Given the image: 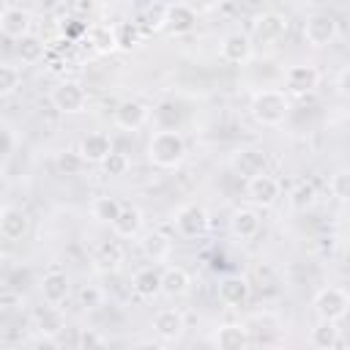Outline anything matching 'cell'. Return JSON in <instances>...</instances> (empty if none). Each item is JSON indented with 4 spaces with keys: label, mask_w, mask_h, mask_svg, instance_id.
I'll list each match as a JSON object with an SVG mask.
<instances>
[{
    "label": "cell",
    "mask_w": 350,
    "mask_h": 350,
    "mask_svg": "<svg viewBox=\"0 0 350 350\" xmlns=\"http://www.w3.org/2000/svg\"><path fill=\"white\" fill-rule=\"evenodd\" d=\"M82 167H85V159H82L79 150H63V153H57V170L63 175H77V172H82Z\"/></svg>",
    "instance_id": "obj_35"
},
{
    "label": "cell",
    "mask_w": 350,
    "mask_h": 350,
    "mask_svg": "<svg viewBox=\"0 0 350 350\" xmlns=\"http://www.w3.org/2000/svg\"><path fill=\"white\" fill-rule=\"evenodd\" d=\"M77 350H107V339L93 331V328H85L79 334V342H77Z\"/></svg>",
    "instance_id": "obj_40"
},
{
    "label": "cell",
    "mask_w": 350,
    "mask_h": 350,
    "mask_svg": "<svg viewBox=\"0 0 350 350\" xmlns=\"http://www.w3.org/2000/svg\"><path fill=\"white\" fill-rule=\"evenodd\" d=\"M123 257H126V252L118 241H101L93 252V268L98 273H115V271H120Z\"/></svg>",
    "instance_id": "obj_15"
},
{
    "label": "cell",
    "mask_w": 350,
    "mask_h": 350,
    "mask_svg": "<svg viewBox=\"0 0 350 350\" xmlns=\"http://www.w3.org/2000/svg\"><path fill=\"white\" fill-rule=\"evenodd\" d=\"M148 159L156 164V167H164V170H172L178 167L183 159H186V139L172 129H161L150 137L148 142Z\"/></svg>",
    "instance_id": "obj_2"
},
{
    "label": "cell",
    "mask_w": 350,
    "mask_h": 350,
    "mask_svg": "<svg viewBox=\"0 0 350 350\" xmlns=\"http://www.w3.org/2000/svg\"><path fill=\"white\" fill-rule=\"evenodd\" d=\"M284 85H287L290 93L306 96V93H312V90L320 85V71H317L314 66H309V63L290 66V68L284 71Z\"/></svg>",
    "instance_id": "obj_10"
},
{
    "label": "cell",
    "mask_w": 350,
    "mask_h": 350,
    "mask_svg": "<svg viewBox=\"0 0 350 350\" xmlns=\"http://www.w3.org/2000/svg\"><path fill=\"white\" fill-rule=\"evenodd\" d=\"M246 197L257 208H273L276 200L282 197V183L273 175H268V172L254 175V178L246 180Z\"/></svg>",
    "instance_id": "obj_7"
},
{
    "label": "cell",
    "mask_w": 350,
    "mask_h": 350,
    "mask_svg": "<svg viewBox=\"0 0 350 350\" xmlns=\"http://www.w3.org/2000/svg\"><path fill=\"white\" fill-rule=\"evenodd\" d=\"M336 36H339V22L331 14L317 11V14L306 16V22H304V38H306L309 46H314V49L331 46L336 41Z\"/></svg>",
    "instance_id": "obj_3"
},
{
    "label": "cell",
    "mask_w": 350,
    "mask_h": 350,
    "mask_svg": "<svg viewBox=\"0 0 350 350\" xmlns=\"http://www.w3.org/2000/svg\"><path fill=\"white\" fill-rule=\"evenodd\" d=\"M252 38L249 33H241V30H232L221 38L219 44V52H221V60L232 63V66H243L249 57H252Z\"/></svg>",
    "instance_id": "obj_9"
},
{
    "label": "cell",
    "mask_w": 350,
    "mask_h": 350,
    "mask_svg": "<svg viewBox=\"0 0 350 350\" xmlns=\"http://www.w3.org/2000/svg\"><path fill=\"white\" fill-rule=\"evenodd\" d=\"M30 350H60L57 347V342L55 339H49V336H38L36 342H33V347Z\"/></svg>",
    "instance_id": "obj_43"
},
{
    "label": "cell",
    "mask_w": 350,
    "mask_h": 350,
    "mask_svg": "<svg viewBox=\"0 0 350 350\" xmlns=\"http://www.w3.org/2000/svg\"><path fill=\"white\" fill-rule=\"evenodd\" d=\"M153 328H156L159 339H164V342H178V339L183 336L186 317H183L180 309L167 306V309H159V312L153 314Z\"/></svg>",
    "instance_id": "obj_11"
},
{
    "label": "cell",
    "mask_w": 350,
    "mask_h": 350,
    "mask_svg": "<svg viewBox=\"0 0 350 350\" xmlns=\"http://www.w3.org/2000/svg\"><path fill=\"white\" fill-rule=\"evenodd\" d=\"M167 3H153V5H148L145 11H142V16L137 19V25L142 27V30H161L164 27V22H167Z\"/></svg>",
    "instance_id": "obj_33"
},
{
    "label": "cell",
    "mask_w": 350,
    "mask_h": 350,
    "mask_svg": "<svg viewBox=\"0 0 350 350\" xmlns=\"http://www.w3.org/2000/svg\"><path fill=\"white\" fill-rule=\"evenodd\" d=\"M0 134H3V159H11L14 156V148H16V134L11 129V123H0Z\"/></svg>",
    "instance_id": "obj_41"
},
{
    "label": "cell",
    "mask_w": 350,
    "mask_h": 350,
    "mask_svg": "<svg viewBox=\"0 0 350 350\" xmlns=\"http://www.w3.org/2000/svg\"><path fill=\"white\" fill-rule=\"evenodd\" d=\"M230 232H232L235 238H241V241L254 238V235L260 232V216H257V211H252V208H238V211L230 216Z\"/></svg>",
    "instance_id": "obj_22"
},
{
    "label": "cell",
    "mask_w": 350,
    "mask_h": 350,
    "mask_svg": "<svg viewBox=\"0 0 350 350\" xmlns=\"http://www.w3.org/2000/svg\"><path fill=\"white\" fill-rule=\"evenodd\" d=\"M71 8H74V11H77V14H90V11H93V8H96V5H93V3H90V0H88V3H74V5H71Z\"/></svg>",
    "instance_id": "obj_45"
},
{
    "label": "cell",
    "mask_w": 350,
    "mask_h": 350,
    "mask_svg": "<svg viewBox=\"0 0 350 350\" xmlns=\"http://www.w3.org/2000/svg\"><path fill=\"white\" fill-rule=\"evenodd\" d=\"M314 202H317V189H314V183H312V180H298V183L293 186V191H290V205H293L295 211H309Z\"/></svg>",
    "instance_id": "obj_32"
},
{
    "label": "cell",
    "mask_w": 350,
    "mask_h": 350,
    "mask_svg": "<svg viewBox=\"0 0 350 350\" xmlns=\"http://www.w3.org/2000/svg\"><path fill=\"white\" fill-rule=\"evenodd\" d=\"M88 38H90V46L98 55H109V52L120 49L118 46V30H115V25H93L88 30Z\"/></svg>",
    "instance_id": "obj_28"
},
{
    "label": "cell",
    "mask_w": 350,
    "mask_h": 350,
    "mask_svg": "<svg viewBox=\"0 0 350 350\" xmlns=\"http://www.w3.org/2000/svg\"><path fill=\"white\" fill-rule=\"evenodd\" d=\"M249 282L243 279V276H238V273H232V276H224L221 282H219V298L227 304V306H238V304H243L246 298H249Z\"/></svg>",
    "instance_id": "obj_27"
},
{
    "label": "cell",
    "mask_w": 350,
    "mask_h": 350,
    "mask_svg": "<svg viewBox=\"0 0 350 350\" xmlns=\"http://www.w3.org/2000/svg\"><path fill=\"white\" fill-rule=\"evenodd\" d=\"M131 290L139 295V298H156L161 293V271L145 265L139 268L134 276H131Z\"/></svg>",
    "instance_id": "obj_25"
},
{
    "label": "cell",
    "mask_w": 350,
    "mask_h": 350,
    "mask_svg": "<svg viewBox=\"0 0 350 350\" xmlns=\"http://www.w3.org/2000/svg\"><path fill=\"white\" fill-rule=\"evenodd\" d=\"M252 33L257 38H262V41H273L282 33H287V16H282L279 11H262L252 22Z\"/></svg>",
    "instance_id": "obj_17"
},
{
    "label": "cell",
    "mask_w": 350,
    "mask_h": 350,
    "mask_svg": "<svg viewBox=\"0 0 350 350\" xmlns=\"http://www.w3.org/2000/svg\"><path fill=\"white\" fill-rule=\"evenodd\" d=\"M309 342H312L314 350H334L339 345V325L336 323H328V320H320L312 328Z\"/></svg>",
    "instance_id": "obj_29"
},
{
    "label": "cell",
    "mask_w": 350,
    "mask_h": 350,
    "mask_svg": "<svg viewBox=\"0 0 350 350\" xmlns=\"http://www.w3.org/2000/svg\"><path fill=\"white\" fill-rule=\"evenodd\" d=\"M93 219H98L101 224H115V219L120 216V211H123V205L118 202V197H109V194H104V197H96L93 200Z\"/></svg>",
    "instance_id": "obj_31"
},
{
    "label": "cell",
    "mask_w": 350,
    "mask_h": 350,
    "mask_svg": "<svg viewBox=\"0 0 350 350\" xmlns=\"http://www.w3.org/2000/svg\"><path fill=\"white\" fill-rule=\"evenodd\" d=\"M230 167L249 180V178L265 172V153L260 148H238L230 159Z\"/></svg>",
    "instance_id": "obj_13"
},
{
    "label": "cell",
    "mask_w": 350,
    "mask_h": 350,
    "mask_svg": "<svg viewBox=\"0 0 350 350\" xmlns=\"http://www.w3.org/2000/svg\"><path fill=\"white\" fill-rule=\"evenodd\" d=\"M194 22H197V11H194L189 3H170V8H167V22H164L167 30H172V33L178 36V33L191 30Z\"/></svg>",
    "instance_id": "obj_23"
},
{
    "label": "cell",
    "mask_w": 350,
    "mask_h": 350,
    "mask_svg": "<svg viewBox=\"0 0 350 350\" xmlns=\"http://www.w3.org/2000/svg\"><path fill=\"white\" fill-rule=\"evenodd\" d=\"M68 293H71V282H68V276H66L63 271H49V273H44V279H41V295H44V301H46L49 306L63 304V301L68 298Z\"/></svg>",
    "instance_id": "obj_18"
},
{
    "label": "cell",
    "mask_w": 350,
    "mask_h": 350,
    "mask_svg": "<svg viewBox=\"0 0 350 350\" xmlns=\"http://www.w3.org/2000/svg\"><path fill=\"white\" fill-rule=\"evenodd\" d=\"M150 118V109L142 104V101H120L115 107V126L123 129V131H137L148 123Z\"/></svg>",
    "instance_id": "obj_12"
},
{
    "label": "cell",
    "mask_w": 350,
    "mask_h": 350,
    "mask_svg": "<svg viewBox=\"0 0 350 350\" xmlns=\"http://www.w3.org/2000/svg\"><path fill=\"white\" fill-rule=\"evenodd\" d=\"M36 328H38V336H49V339H57L66 328V317L57 306H44L36 312Z\"/></svg>",
    "instance_id": "obj_26"
},
{
    "label": "cell",
    "mask_w": 350,
    "mask_h": 350,
    "mask_svg": "<svg viewBox=\"0 0 350 350\" xmlns=\"http://www.w3.org/2000/svg\"><path fill=\"white\" fill-rule=\"evenodd\" d=\"M331 194L342 202H350V170H336L331 175Z\"/></svg>",
    "instance_id": "obj_36"
},
{
    "label": "cell",
    "mask_w": 350,
    "mask_h": 350,
    "mask_svg": "<svg viewBox=\"0 0 350 350\" xmlns=\"http://www.w3.org/2000/svg\"><path fill=\"white\" fill-rule=\"evenodd\" d=\"M208 224H211V216L197 202H186V205H180L175 211V230L183 238H200V235H205Z\"/></svg>",
    "instance_id": "obj_6"
},
{
    "label": "cell",
    "mask_w": 350,
    "mask_h": 350,
    "mask_svg": "<svg viewBox=\"0 0 350 350\" xmlns=\"http://www.w3.org/2000/svg\"><path fill=\"white\" fill-rule=\"evenodd\" d=\"M262 350H282V347H276V345H268V347H262Z\"/></svg>",
    "instance_id": "obj_47"
},
{
    "label": "cell",
    "mask_w": 350,
    "mask_h": 350,
    "mask_svg": "<svg viewBox=\"0 0 350 350\" xmlns=\"http://www.w3.org/2000/svg\"><path fill=\"white\" fill-rule=\"evenodd\" d=\"M189 287H191V276H189L186 268L170 265V268L161 271V293L167 298H180V295L189 293Z\"/></svg>",
    "instance_id": "obj_20"
},
{
    "label": "cell",
    "mask_w": 350,
    "mask_h": 350,
    "mask_svg": "<svg viewBox=\"0 0 350 350\" xmlns=\"http://www.w3.org/2000/svg\"><path fill=\"white\" fill-rule=\"evenodd\" d=\"M85 159V164H104L112 153V139L104 134V131H93V134H85L79 148H77Z\"/></svg>",
    "instance_id": "obj_14"
},
{
    "label": "cell",
    "mask_w": 350,
    "mask_h": 350,
    "mask_svg": "<svg viewBox=\"0 0 350 350\" xmlns=\"http://www.w3.org/2000/svg\"><path fill=\"white\" fill-rule=\"evenodd\" d=\"M336 88H339L345 96H350V68H345V71L339 74V79H336Z\"/></svg>",
    "instance_id": "obj_44"
},
{
    "label": "cell",
    "mask_w": 350,
    "mask_h": 350,
    "mask_svg": "<svg viewBox=\"0 0 350 350\" xmlns=\"http://www.w3.org/2000/svg\"><path fill=\"white\" fill-rule=\"evenodd\" d=\"M216 350H249V331L241 323H224L213 334Z\"/></svg>",
    "instance_id": "obj_16"
},
{
    "label": "cell",
    "mask_w": 350,
    "mask_h": 350,
    "mask_svg": "<svg viewBox=\"0 0 350 350\" xmlns=\"http://www.w3.org/2000/svg\"><path fill=\"white\" fill-rule=\"evenodd\" d=\"M27 230V213L16 205H3L0 208V235L5 241H16L22 238Z\"/></svg>",
    "instance_id": "obj_19"
},
{
    "label": "cell",
    "mask_w": 350,
    "mask_h": 350,
    "mask_svg": "<svg viewBox=\"0 0 350 350\" xmlns=\"http://www.w3.org/2000/svg\"><path fill=\"white\" fill-rule=\"evenodd\" d=\"M19 85H22V71L11 63H3L0 66V96L8 98L11 93H16Z\"/></svg>",
    "instance_id": "obj_34"
},
{
    "label": "cell",
    "mask_w": 350,
    "mask_h": 350,
    "mask_svg": "<svg viewBox=\"0 0 350 350\" xmlns=\"http://www.w3.org/2000/svg\"><path fill=\"white\" fill-rule=\"evenodd\" d=\"M49 101H52V107H55L57 112H63V115H77V112H82V109L88 107V93H85V88H82L79 82L63 79V82H57V85L49 90Z\"/></svg>",
    "instance_id": "obj_4"
},
{
    "label": "cell",
    "mask_w": 350,
    "mask_h": 350,
    "mask_svg": "<svg viewBox=\"0 0 350 350\" xmlns=\"http://www.w3.org/2000/svg\"><path fill=\"white\" fill-rule=\"evenodd\" d=\"M137 350H164V347H161L159 342H142V345H139Z\"/></svg>",
    "instance_id": "obj_46"
},
{
    "label": "cell",
    "mask_w": 350,
    "mask_h": 350,
    "mask_svg": "<svg viewBox=\"0 0 350 350\" xmlns=\"http://www.w3.org/2000/svg\"><path fill=\"white\" fill-rule=\"evenodd\" d=\"M101 167H104V172H107V175L120 178V175H126V170H129V156H126V153L112 150V153H109V159H107Z\"/></svg>",
    "instance_id": "obj_38"
},
{
    "label": "cell",
    "mask_w": 350,
    "mask_h": 350,
    "mask_svg": "<svg viewBox=\"0 0 350 350\" xmlns=\"http://www.w3.org/2000/svg\"><path fill=\"white\" fill-rule=\"evenodd\" d=\"M115 30H118V46L120 49H129L139 41V25L137 22H120V25H115Z\"/></svg>",
    "instance_id": "obj_37"
},
{
    "label": "cell",
    "mask_w": 350,
    "mask_h": 350,
    "mask_svg": "<svg viewBox=\"0 0 350 350\" xmlns=\"http://www.w3.org/2000/svg\"><path fill=\"white\" fill-rule=\"evenodd\" d=\"M142 224H145L142 211L134 208V205H123L120 216H118L115 224H112V232H115L118 238H137V235L142 232Z\"/></svg>",
    "instance_id": "obj_21"
},
{
    "label": "cell",
    "mask_w": 350,
    "mask_h": 350,
    "mask_svg": "<svg viewBox=\"0 0 350 350\" xmlns=\"http://www.w3.org/2000/svg\"><path fill=\"white\" fill-rule=\"evenodd\" d=\"M30 25H33V14L22 5H3L0 8V33L5 38L22 41L25 36H30Z\"/></svg>",
    "instance_id": "obj_8"
},
{
    "label": "cell",
    "mask_w": 350,
    "mask_h": 350,
    "mask_svg": "<svg viewBox=\"0 0 350 350\" xmlns=\"http://www.w3.org/2000/svg\"><path fill=\"white\" fill-rule=\"evenodd\" d=\"M77 298H79V306H85V309H98V306L104 304V293H101L98 287H93V284L79 287Z\"/></svg>",
    "instance_id": "obj_39"
},
{
    "label": "cell",
    "mask_w": 350,
    "mask_h": 350,
    "mask_svg": "<svg viewBox=\"0 0 350 350\" xmlns=\"http://www.w3.org/2000/svg\"><path fill=\"white\" fill-rule=\"evenodd\" d=\"M139 246H142V254L148 260H153V262H164L172 254V241L164 232H159V230L145 232L142 241H139Z\"/></svg>",
    "instance_id": "obj_24"
},
{
    "label": "cell",
    "mask_w": 350,
    "mask_h": 350,
    "mask_svg": "<svg viewBox=\"0 0 350 350\" xmlns=\"http://www.w3.org/2000/svg\"><path fill=\"white\" fill-rule=\"evenodd\" d=\"M16 306H22V293H16V290L5 287V290H3V295H0V309H3V312H14Z\"/></svg>",
    "instance_id": "obj_42"
},
{
    "label": "cell",
    "mask_w": 350,
    "mask_h": 350,
    "mask_svg": "<svg viewBox=\"0 0 350 350\" xmlns=\"http://www.w3.org/2000/svg\"><path fill=\"white\" fill-rule=\"evenodd\" d=\"M16 55H19V60L25 63V66H36V63H41L44 60V55H46V44L38 38V36H25L22 41H16Z\"/></svg>",
    "instance_id": "obj_30"
},
{
    "label": "cell",
    "mask_w": 350,
    "mask_h": 350,
    "mask_svg": "<svg viewBox=\"0 0 350 350\" xmlns=\"http://www.w3.org/2000/svg\"><path fill=\"white\" fill-rule=\"evenodd\" d=\"M249 112L252 118L260 123V126H279L284 123V118L290 115V98L284 90H273V88H265V90H257L249 101Z\"/></svg>",
    "instance_id": "obj_1"
},
{
    "label": "cell",
    "mask_w": 350,
    "mask_h": 350,
    "mask_svg": "<svg viewBox=\"0 0 350 350\" xmlns=\"http://www.w3.org/2000/svg\"><path fill=\"white\" fill-rule=\"evenodd\" d=\"M314 312H317L320 320L339 323L350 312V295L342 287H323L314 295Z\"/></svg>",
    "instance_id": "obj_5"
}]
</instances>
